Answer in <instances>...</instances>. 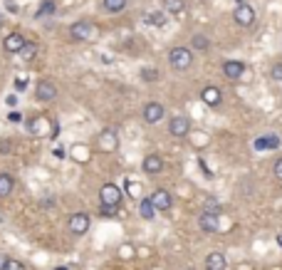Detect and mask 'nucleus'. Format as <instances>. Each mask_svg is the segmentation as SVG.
Wrapping results in <instances>:
<instances>
[{
	"instance_id": "f257e3e1",
	"label": "nucleus",
	"mask_w": 282,
	"mask_h": 270,
	"mask_svg": "<svg viewBox=\"0 0 282 270\" xmlns=\"http://www.w3.org/2000/svg\"><path fill=\"white\" fill-rule=\"evenodd\" d=\"M168 65H171V70L183 72V70H188L193 65V52L188 47H183V45H176V47L168 50Z\"/></svg>"
},
{
	"instance_id": "f03ea898",
	"label": "nucleus",
	"mask_w": 282,
	"mask_h": 270,
	"mask_svg": "<svg viewBox=\"0 0 282 270\" xmlns=\"http://www.w3.org/2000/svg\"><path fill=\"white\" fill-rule=\"evenodd\" d=\"M28 126L35 137H57V124H52L50 116H33Z\"/></svg>"
},
{
	"instance_id": "7ed1b4c3",
	"label": "nucleus",
	"mask_w": 282,
	"mask_h": 270,
	"mask_svg": "<svg viewBox=\"0 0 282 270\" xmlns=\"http://www.w3.org/2000/svg\"><path fill=\"white\" fill-rule=\"evenodd\" d=\"M188 131H191V119H188V116L186 114L171 116V121H168V134H171V137L183 139V137H188Z\"/></svg>"
},
{
	"instance_id": "20e7f679",
	"label": "nucleus",
	"mask_w": 282,
	"mask_h": 270,
	"mask_svg": "<svg viewBox=\"0 0 282 270\" xmlns=\"http://www.w3.org/2000/svg\"><path fill=\"white\" fill-rule=\"evenodd\" d=\"M121 189L117 184H104L102 189H99V203H104V206H117L119 208L121 203Z\"/></svg>"
},
{
	"instance_id": "39448f33",
	"label": "nucleus",
	"mask_w": 282,
	"mask_h": 270,
	"mask_svg": "<svg viewBox=\"0 0 282 270\" xmlns=\"http://www.w3.org/2000/svg\"><path fill=\"white\" fill-rule=\"evenodd\" d=\"M70 35L75 40H94L97 38V25H92V23H87V20H80V23H72V28H70Z\"/></svg>"
},
{
	"instance_id": "423d86ee",
	"label": "nucleus",
	"mask_w": 282,
	"mask_h": 270,
	"mask_svg": "<svg viewBox=\"0 0 282 270\" xmlns=\"http://www.w3.org/2000/svg\"><path fill=\"white\" fill-rule=\"evenodd\" d=\"M233 20L240 25V28H250L255 23V10L247 5V3H238L235 10H233Z\"/></svg>"
},
{
	"instance_id": "0eeeda50",
	"label": "nucleus",
	"mask_w": 282,
	"mask_h": 270,
	"mask_svg": "<svg viewBox=\"0 0 282 270\" xmlns=\"http://www.w3.org/2000/svg\"><path fill=\"white\" fill-rule=\"evenodd\" d=\"M89 213H84V211H80V213H72L70 216V233H75V235H84V233L89 231Z\"/></svg>"
},
{
	"instance_id": "6e6552de",
	"label": "nucleus",
	"mask_w": 282,
	"mask_h": 270,
	"mask_svg": "<svg viewBox=\"0 0 282 270\" xmlns=\"http://www.w3.org/2000/svg\"><path fill=\"white\" fill-rule=\"evenodd\" d=\"M198 226H201V231H205V233H215L218 226H220V213H215V211H201Z\"/></svg>"
},
{
	"instance_id": "1a4fd4ad",
	"label": "nucleus",
	"mask_w": 282,
	"mask_h": 270,
	"mask_svg": "<svg viewBox=\"0 0 282 270\" xmlns=\"http://www.w3.org/2000/svg\"><path fill=\"white\" fill-rule=\"evenodd\" d=\"M25 42H28L25 35H20V33H10L8 38L3 40V50H5V52H10V55H18V52L25 47Z\"/></svg>"
},
{
	"instance_id": "9d476101",
	"label": "nucleus",
	"mask_w": 282,
	"mask_h": 270,
	"mask_svg": "<svg viewBox=\"0 0 282 270\" xmlns=\"http://www.w3.org/2000/svg\"><path fill=\"white\" fill-rule=\"evenodd\" d=\"M149 201L154 203V208H156V211H171V206H173L171 193L163 191V189H156V191L149 196Z\"/></svg>"
},
{
	"instance_id": "9b49d317",
	"label": "nucleus",
	"mask_w": 282,
	"mask_h": 270,
	"mask_svg": "<svg viewBox=\"0 0 282 270\" xmlns=\"http://www.w3.org/2000/svg\"><path fill=\"white\" fill-rule=\"evenodd\" d=\"M163 114H166V109H163L159 102H149V104L144 107V114L141 116H144L146 124H159V121L163 119Z\"/></svg>"
},
{
	"instance_id": "f8f14e48",
	"label": "nucleus",
	"mask_w": 282,
	"mask_h": 270,
	"mask_svg": "<svg viewBox=\"0 0 282 270\" xmlns=\"http://www.w3.org/2000/svg\"><path fill=\"white\" fill-rule=\"evenodd\" d=\"M55 97H57V84L52 79H42L38 84V99L40 102H52Z\"/></svg>"
},
{
	"instance_id": "ddd939ff",
	"label": "nucleus",
	"mask_w": 282,
	"mask_h": 270,
	"mask_svg": "<svg viewBox=\"0 0 282 270\" xmlns=\"http://www.w3.org/2000/svg\"><path fill=\"white\" fill-rule=\"evenodd\" d=\"M201 99H203V104H208V107H220V102H223V92L218 89V87H205L201 92Z\"/></svg>"
},
{
	"instance_id": "4468645a",
	"label": "nucleus",
	"mask_w": 282,
	"mask_h": 270,
	"mask_svg": "<svg viewBox=\"0 0 282 270\" xmlns=\"http://www.w3.org/2000/svg\"><path fill=\"white\" fill-rule=\"evenodd\" d=\"M242 72H245V65L240 60H225L223 62V75L228 79H240Z\"/></svg>"
},
{
	"instance_id": "2eb2a0df",
	"label": "nucleus",
	"mask_w": 282,
	"mask_h": 270,
	"mask_svg": "<svg viewBox=\"0 0 282 270\" xmlns=\"http://www.w3.org/2000/svg\"><path fill=\"white\" fill-rule=\"evenodd\" d=\"M163 169V159L159 154H149L144 159V171L149 174V176H154V174H161Z\"/></svg>"
},
{
	"instance_id": "dca6fc26",
	"label": "nucleus",
	"mask_w": 282,
	"mask_h": 270,
	"mask_svg": "<svg viewBox=\"0 0 282 270\" xmlns=\"http://www.w3.org/2000/svg\"><path fill=\"white\" fill-rule=\"evenodd\" d=\"M277 147H280V137L277 134H267V137L255 139V149L257 152H267V149H277Z\"/></svg>"
},
{
	"instance_id": "f3484780",
	"label": "nucleus",
	"mask_w": 282,
	"mask_h": 270,
	"mask_svg": "<svg viewBox=\"0 0 282 270\" xmlns=\"http://www.w3.org/2000/svg\"><path fill=\"white\" fill-rule=\"evenodd\" d=\"M228 268V258L223 253H210L205 258V270H225Z\"/></svg>"
},
{
	"instance_id": "a211bd4d",
	"label": "nucleus",
	"mask_w": 282,
	"mask_h": 270,
	"mask_svg": "<svg viewBox=\"0 0 282 270\" xmlns=\"http://www.w3.org/2000/svg\"><path fill=\"white\" fill-rule=\"evenodd\" d=\"M99 147H102L104 152H114V149H117V131H114V129L102 131V137H99Z\"/></svg>"
},
{
	"instance_id": "6ab92c4d",
	"label": "nucleus",
	"mask_w": 282,
	"mask_h": 270,
	"mask_svg": "<svg viewBox=\"0 0 282 270\" xmlns=\"http://www.w3.org/2000/svg\"><path fill=\"white\" fill-rule=\"evenodd\" d=\"M38 50H40V47H38V42H30V40H28V42H25V47H23L18 55H20V60L30 62V60H35V57H38Z\"/></svg>"
},
{
	"instance_id": "aec40b11",
	"label": "nucleus",
	"mask_w": 282,
	"mask_h": 270,
	"mask_svg": "<svg viewBox=\"0 0 282 270\" xmlns=\"http://www.w3.org/2000/svg\"><path fill=\"white\" fill-rule=\"evenodd\" d=\"M154 213H156L154 203H151L149 198H141V201H139V216H141L144 221H151V218H154Z\"/></svg>"
},
{
	"instance_id": "412c9836",
	"label": "nucleus",
	"mask_w": 282,
	"mask_h": 270,
	"mask_svg": "<svg viewBox=\"0 0 282 270\" xmlns=\"http://www.w3.org/2000/svg\"><path fill=\"white\" fill-rule=\"evenodd\" d=\"M13 189H15V179H13L10 174H0V198L10 196Z\"/></svg>"
},
{
	"instance_id": "4be33fe9",
	"label": "nucleus",
	"mask_w": 282,
	"mask_h": 270,
	"mask_svg": "<svg viewBox=\"0 0 282 270\" xmlns=\"http://www.w3.org/2000/svg\"><path fill=\"white\" fill-rule=\"evenodd\" d=\"M163 5L171 15H181L186 10V0H163Z\"/></svg>"
},
{
	"instance_id": "5701e85b",
	"label": "nucleus",
	"mask_w": 282,
	"mask_h": 270,
	"mask_svg": "<svg viewBox=\"0 0 282 270\" xmlns=\"http://www.w3.org/2000/svg\"><path fill=\"white\" fill-rule=\"evenodd\" d=\"M72 159H75V161H80V164H87V161H89V149H87V147H82V144L72 147Z\"/></svg>"
},
{
	"instance_id": "b1692460",
	"label": "nucleus",
	"mask_w": 282,
	"mask_h": 270,
	"mask_svg": "<svg viewBox=\"0 0 282 270\" xmlns=\"http://www.w3.org/2000/svg\"><path fill=\"white\" fill-rule=\"evenodd\" d=\"M102 5L107 13H121L126 8V0H102Z\"/></svg>"
},
{
	"instance_id": "393cba45",
	"label": "nucleus",
	"mask_w": 282,
	"mask_h": 270,
	"mask_svg": "<svg viewBox=\"0 0 282 270\" xmlns=\"http://www.w3.org/2000/svg\"><path fill=\"white\" fill-rule=\"evenodd\" d=\"M191 45H193V50H201V52H205V50L210 47V42H208V38H205V35H201V33L191 38Z\"/></svg>"
},
{
	"instance_id": "a878e982",
	"label": "nucleus",
	"mask_w": 282,
	"mask_h": 270,
	"mask_svg": "<svg viewBox=\"0 0 282 270\" xmlns=\"http://www.w3.org/2000/svg\"><path fill=\"white\" fill-rule=\"evenodd\" d=\"M146 23L154 25V28H163V25H166V15H163V13H149V15H146Z\"/></svg>"
},
{
	"instance_id": "bb28decb",
	"label": "nucleus",
	"mask_w": 282,
	"mask_h": 270,
	"mask_svg": "<svg viewBox=\"0 0 282 270\" xmlns=\"http://www.w3.org/2000/svg\"><path fill=\"white\" fill-rule=\"evenodd\" d=\"M52 13H55V0H45L38 8V18H50Z\"/></svg>"
},
{
	"instance_id": "cd10ccee",
	"label": "nucleus",
	"mask_w": 282,
	"mask_h": 270,
	"mask_svg": "<svg viewBox=\"0 0 282 270\" xmlns=\"http://www.w3.org/2000/svg\"><path fill=\"white\" fill-rule=\"evenodd\" d=\"M141 79H144V82H156V79H159V72H156L154 67H144V70H141Z\"/></svg>"
},
{
	"instance_id": "c85d7f7f",
	"label": "nucleus",
	"mask_w": 282,
	"mask_h": 270,
	"mask_svg": "<svg viewBox=\"0 0 282 270\" xmlns=\"http://www.w3.org/2000/svg\"><path fill=\"white\" fill-rule=\"evenodd\" d=\"M270 77L275 79V82H282V62H275V65H272V70H270Z\"/></svg>"
},
{
	"instance_id": "c756f323",
	"label": "nucleus",
	"mask_w": 282,
	"mask_h": 270,
	"mask_svg": "<svg viewBox=\"0 0 282 270\" xmlns=\"http://www.w3.org/2000/svg\"><path fill=\"white\" fill-rule=\"evenodd\" d=\"M203 211H215V213H220V203L215 201V198H205V208Z\"/></svg>"
},
{
	"instance_id": "7c9ffc66",
	"label": "nucleus",
	"mask_w": 282,
	"mask_h": 270,
	"mask_svg": "<svg viewBox=\"0 0 282 270\" xmlns=\"http://www.w3.org/2000/svg\"><path fill=\"white\" fill-rule=\"evenodd\" d=\"M3 270H25V265L20 263V260H13V258H8V263H5V268Z\"/></svg>"
},
{
	"instance_id": "2f4dec72",
	"label": "nucleus",
	"mask_w": 282,
	"mask_h": 270,
	"mask_svg": "<svg viewBox=\"0 0 282 270\" xmlns=\"http://www.w3.org/2000/svg\"><path fill=\"white\" fill-rule=\"evenodd\" d=\"M99 213H104V216H117V206H104V203H99Z\"/></svg>"
},
{
	"instance_id": "473e14b6",
	"label": "nucleus",
	"mask_w": 282,
	"mask_h": 270,
	"mask_svg": "<svg viewBox=\"0 0 282 270\" xmlns=\"http://www.w3.org/2000/svg\"><path fill=\"white\" fill-rule=\"evenodd\" d=\"M15 89H18V92H25V89H28V79L18 77V79H15Z\"/></svg>"
},
{
	"instance_id": "72a5a7b5",
	"label": "nucleus",
	"mask_w": 282,
	"mask_h": 270,
	"mask_svg": "<svg viewBox=\"0 0 282 270\" xmlns=\"http://www.w3.org/2000/svg\"><path fill=\"white\" fill-rule=\"evenodd\" d=\"M272 174H275V176H277V179L282 181V156L277 159V161H275V166H272Z\"/></svg>"
},
{
	"instance_id": "f704fd0d",
	"label": "nucleus",
	"mask_w": 282,
	"mask_h": 270,
	"mask_svg": "<svg viewBox=\"0 0 282 270\" xmlns=\"http://www.w3.org/2000/svg\"><path fill=\"white\" fill-rule=\"evenodd\" d=\"M126 189H129V193H131V196H139V193H141V189H139L134 181H126Z\"/></svg>"
},
{
	"instance_id": "c9c22d12",
	"label": "nucleus",
	"mask_w": 282,
	"mask_h": 270,
	"mask_svg": "<svg viewBox=\"0 0 282 270\" xmlns=\"http://www.w3.org/2000/svg\"><path fill=\"white\" fill-rule=\"evenodd\" d=\"M8 119H10V121H15V124H18V121H20V119H23V114H20V112H10V114H8Z\"/></svg>"
},
{
	"instance_id": "e433bc0d",
	"label": "nucleus",
	"mask_w": 282,
	"mask_h": 270,
	"mask_svg": "<svg viewBox=\"0 0 282 270\" xmlns=\"http://www.w3.org/2000/svg\"><path fill=\"white\" fill-rule=\"evenodd\" d=\"M8 104H10V107H15V104H18V97H15V94H10V97H8Z\"/></svg>"
},
{
	"instance_id": "4c0bfd02",
	"label": "nucleus",
	"mask_w": 282,
	"mask_h": 270,
	"mask_svg": "<svg viewBox=\"0 0 282 270\" xmlns=\"http://www.w3.org/2000/svg\"><path fill=\"white\" fill-rule=\"evenodd\" d=\"M55 156H57V159H65L67 152H65V149H55Z\"/></svg>"
},
{
	"instance_id": "58836bf2",
	"label": "nucleus",
	"mask_w": 282,
	"mask_h": 270,
	"mask_svg": "<svg viewBox=\"0 0 282 270\" xmlns=\"http://www.w3.org/2000/svg\"><path fill=\"white\" fill-rule=\"evenodd\" d=\"M0 152H10V142H0Z\"/></svg>"
},
{
	"instance_id": "ea45409f",
	"label": "nucleus",
	"mask_w": 282,
	"mask_h": 270,
	"mask_svg": "<svg viewBox=\"0 0 282 270\" xmlns=\"http://www.w3.org/2000/svg\"><path fill=\"white\" fill-rule=\"evenodd\" d=\"M5 263H8V255H3V253H0V270L5 268Z\"/></svg>"
},
{
	"instance_id": "a19ab883",
	"label": "nucleus",
	"mask_w": 282,
	"mask_h": 270,
	"mask_svg": "<svg viewBox=\"0 0 282 270\" xmlns=\"http://www.w3.org/2000/svg\"><path fill=\"white\" fill-rule=\"evenodd\" d=\"M275 240H277V245H280V248H282V233H280V235H277V238H275Z\"/></svg>"
},
{
	"instance_id": "79ce46f5",
	"label": "nucleus",
	"mask_w": 282,
	"mask_h": 270,
	"mask_svg": "<svg viewBox=\"0 0 282 270\" xmlns=\"http://www.w3.org/2000/svg\"><path fill=\"white\" fill-rule=\"evenodd\" d=\"M55 270H70V268H67V265H57Z\"/></svg>"
},
{
	"instance_id": "37998d69",
	"label": "nucleus",
	"mask_w": 282,
	"mask_h": 270,
	"mask_svg": "<svg viewBox=\"0 0 282 270\" xmlns=\"http://www.w3.org/2000/svg\"><path fill=\"white\" fill-rule=\"evenodd\" d=\"M0 25H3V18H0Z\"/></svg>"
}]
</instances>
